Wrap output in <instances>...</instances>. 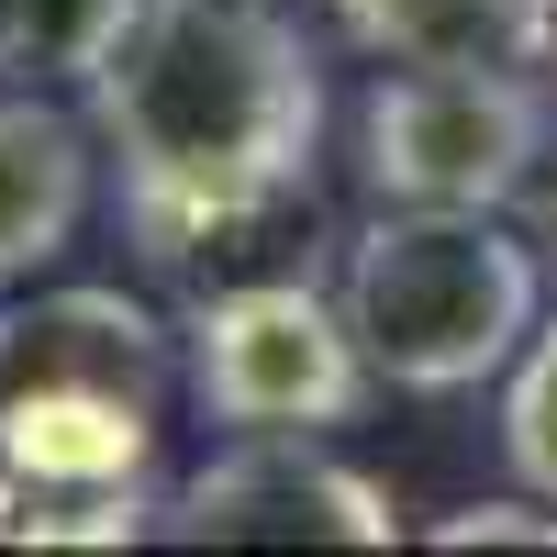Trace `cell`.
Returning <instances> with one entry per match:
<instances>
[{
  "mask_svg": "<svg viewBox=\"0 0 557 557\" xmlns=\"http://www.w3.org/2000/svg\"><path fill=\"white\" fill-rule=\"evenodd\" d=\"M78 101L157 268L290 212L323 157V57L278 0H146Z\"/></svg>",
  "mask_w": 557,
  "mask_h": 557,
  "instance_id": "obj_1",
  "label": "cell"
},
{
  "mask_svg": "<svg viewBox=\"0 0 557 557\" xmlns=\"http://www.w3.org/2000/svg\"><path fill=\"white\" fill-rule=\"evenodd\" d=\"M335 301L357 323L368 368L391 391H480L524 357L546 323V257L513 235L502 212H424V201H380L346 235Z\"/></svg>",
  "mask_w": 557,
  "mask_h": 557,
  "instance_id": "obj_2",
  "label": "cell"
},
{
  "mask_svg": "<svg viewBox=\"0 0 557 557\" xmlns=\"http://www.w3.org/2000/svg\"><path fill=\"white\" fill-rule=\"evenodd\" d=\"M557 146V101L535 67H391L357 101L368 201L424 212H513Z\"/></svg>",
  "mask_w": 557,
  "mask_h": 557,
  "instance_id": "obj_3",
  "label": "cell"
},
{
  "mask_svg": "<svg viewBox=\"0 0 557 557\" xmlns=\"http://www.w3.org/2000/svg\"><path fill=\"white\" fill-rule=\"evenodd\" d=\"M178 346H190L201 424H223V435H335L380 391L346 301L312 290V278H223L178 323Z\"/></svg>",
  "mask_w": 557,
  "mask_h": 557,
  "instance_id": "obj_4",
  "label": "cell"
},
{
  "mask_svg": "<svg viewBox=\"0 0 557 557\" xmlns=\"http://www.w3.org/2000/svg\"><path fill=\"white\" fill-rule=\"evenodd\" d=\"M157 535L168 546H401V513L323 435H223V457H201L157 502Z\"/></svg>",
  "mask_w": 557,
  "mask_h": 557,
  "instance_id": "obj_5",
  "label": "cell"
},
{
  "mask_svg": "<svg viewBox=\"0 0 557 557\" xmlns=\"http://www.w3.org/2000/svg\"><path fill=\"white\" fill-rule=\"evenodd\" d=\"M0 391H112L168 412L190 391V346L112 278H57L34 301H0Z\"/></svg>",
  "mask_w": 557,
  "mask_h": 557,
  "instance_id": "obj_6",
  "label": "cell"
},
{
  "mask_svg": "<svg viewBox=\"0 0 557 557\" xmlns=\"http://www.w3.org/2000/svg\"><path fill=\"white\" fill-rule=\"evenodd\" d=\"M89 168H101L89 112L45 101L34 78H0V290H23L34 268H57L78 246Z\"/></svg>",
  "mask_w": 557,
  "mask_h": 557,
  "instance_id": "obj_7",
  "label": "cell"
},
{
  "mask_svg": "<svg viewBox=\"0 0 557 557\" xmlns=\"http://www.w3.org/2000/svg\"><path fill=\"white\" fill-rule=\"evenodd\" d=\"M168 412L112 391H0V469L12 491H157Z\"/></svg>",
  "mask_w": 557,
  "mask_h": 557,
  "instance_id": "obj_8",
  "label": "cell"
},
{
  "mask_svg": "<svg viewBox=\"0 0 557 557\" xmlns=\"http://www.w3.org/2000/svg\"><path fill=\"white\" fill-rule=\"evenodd\" d=\"M380 67H546L557 0H335Z\"/></svg>",
  "mask_w": 557,
  "mask_h": 557,
  "instance_id": "obj_9",
  "label": "cell"
},
{
  "mask_svg": "<svg viewBox=\"0 0 557 557\" xmlns=\"http://www.w3.org/2000/svg\"><path fill=\"white\" fill-rule=\"evenodd\" d=\"M146 0H0V78H34V89H89L112 67L123 23Z\"/></svg>",
  "mask_w": 557,
  "mask_h": 557,
  "instance_id": "obj_10",
  "label": "cell"
},
{
  "mask_svg": "<svg viewBox=\"0 0 557 557\" xmlns=\"http://www.w3.org/2000/svg\"><path fill=\"white\" fill-rule=\"evenodd\" d=\"M502 457L535 502H557V312L524 335V357L502 368Z\"/></svg>",
  "mask_w": 557,
  "mask_h": 557,
  "instance_id": "obj_11",
  "label": "cell"
},
{
  "mask_svg": "<svg viewBox=\"0 0 557 557\" xmlns=\"http://www.w3.org/2000/svg\"><path fill=\"white\" fill-rule=\"evenodd\" d=\"M435 546H557V502H469V513H446Z\"/></svg>",
  "mask_w": 557,
  "mask_h": 557,
  "instance_id": "obj_12",
  "label": "cell"
},
{
  "mask_svg": "<svg viewBox=\"0 0 557 557\" xmlns=\"http://www.w3.org/2000/svg\"><path fill=\"white\" fill-rule=\"evenodd\" d=\"M546 257H557V190H546Z\"/></svg>",
  "mask_w": 557,
  "mask_h": 557,
  "instance_id": "obj_13",
  "label": "cell"
},
{
  "mask_svg": "<svg viewBox=\"0 0 557 557\" xmlns=\"http://www.w3.org/2000/svg\"><path fill=\"white\" fill-rule=\"evenodd\" d=\"M546 67H557V45H546Z\"/></svg>",
  "mask_w": 557,
  "mask_h": 557,
  "instance_id": "obj_14",
  "label": "cell"
}]
</instances>
